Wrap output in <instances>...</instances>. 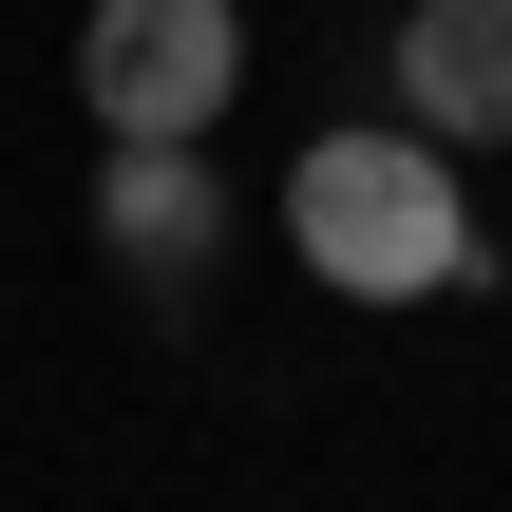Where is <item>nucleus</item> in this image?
I'll return each mask as SVG.
<instances>
[{
  "mask_svg": "<svg viewBox=\"0 0 512 512\" xmlns=\"http://www.w3.org/2000/svg\"><path fill=\"white\" fill-rule=\"evenodd\" d=\"M285 247L342 285V304H456L475 285V190H456V133H304L285 171Z\"/></svg>",
  "mask_w": 512,
  "mask_h": 512,
  "instance_id": "1",
  "label": "nucleus"
},
{
  "mask_svg": "<svg viewBox=\"0 0 512 512\" xmlns=\"http://www.w3.org/2000/svg\"><path fill=\"white\" fill-rule=\"evenodd\" d=\"M76 95H95V133H209L247 95V19L228 0H95L76 19Z\"/></svg>",
  "mask_w": 512,
  "mask_h": 512,
  "instance_id": "2",
  "label": "nucleus"
},
{
  "mask_svg": "<svg viewBox=\"0 0 512 512\" xmlns=\"http://www.w3.org/2000/svg\"><path fill=\"white\" fill-rule=\"evenodd\" d=\"M95 247H114L152 304H190V285H209V247H228V190L190 171V133H114V171H95Z\"/></svg>",
  "mask_w": 512,
  "mask_h": 512,
  "instance_id": "3",
  "label": "nucleus"
},
{
  "mask_svg": "<svg viewBox=\"0 0 512 512\" xmlns=\"http://www.w3.org/2000/svg\"><path fill=\"white\" fill-rule=\"evenodd\" d=\"M399 114L456 133V152H494L512 133V0H418L399 19Z\"/></svg>",
  "mask_w": 512,
  "mask_h": 512,
  "instance_id": "4",
  "label": "nucleus"
}]
</instances>
